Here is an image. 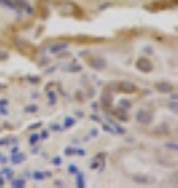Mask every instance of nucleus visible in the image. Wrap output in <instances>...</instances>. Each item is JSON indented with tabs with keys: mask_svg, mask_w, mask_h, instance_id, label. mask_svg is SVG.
Wrapping results in <instances>:
<instances>
[{
	"mask_svg": "<svg viewBox=\"0 0 178 188\" xmlns=\"http://www.w3.org/2000/svg\"><path fill=\"white\" fill-rule=\"evenodd\" d=\"M176 5V0H159V2L150 5V9H164V8H173Z\"/></svg>",
	"mask_w": 178,
	"mask_h": 188,
	"instance_id": "nucleus-1",
	"label": "nucleus"
},
{
	"mask_svg": "<svg viewBox=\"0 0 178 188\" xmlns=\"http://www.w3.org/2000/svg\"><path fill=\"white\" fill-rule=\"evenodd\" d=\"M136 66H138V69H141L142 72H150L153 69V64H152V61H150L148 58H139L138 63H136Z\"/></svg>",
	"mask_w": 178,
	"mask_h": 188,
	"instance_id": "nucleus-2",
	"label": "nucleus"
},
{
	"mask_svg": "<svg viewBox=\"0 0 178 188\" xmlns=\"http://www.w3.org/2000/svg\"><path fill=\"white\" fill-rule=\"evenodd\" d=\"M88 64L94 69H103L106 66V61L103 58H99V57H91V58H88Z\"/></svg>",
	"mask_w": 178,
	"mask_h": 188,
	"instance_id": "nucleus-3",
	"label": "nucleus"
},
{
	"mask_svg": "<svg viewBox=\"0 0 178 188\" xmlns=\"http://www.w3.org/2000/svg\"><path fill=\"white\" fill-rule=\"evenodd\" d=\"M136 119H138L139 122H142V124H148L150 121H152V115H150L147 110H139L138 115H136Z\"/></svg>",
	"mask_w": 178,
	"mask_h": 188,
	"instance_id": "nucleus-4",
	"label": "nucleus"
},
{
	"mask_svg": "<svg viewBox=\"0 0 178 188\" xmlns=\"http://www.w3.org/2000/svg\"><path fill=\"white\" fill-rule=\"evenodd\" d=\"M119 89L122 92H134L136 91V86L131 82H120L119 83Z\"/></svg>",
	"mask_w": 178,
	"mask_h": 188,
	"instance_id": "nucleus-5",
	"label": "nucleus"
},
{
	"mask_svg": "<svg viewBox=\"0 0 178 188\" xmlns=\"http://www.w3.org/2000/svg\"><path fill=\"white\" fill-rule=\"evenodd\" d=\"M156 88H158L161 92H170V91H172V85H170V83H164V82L156 83Z\"/></svg>",
	"mask_w": 178,
	"mask_h": 188,
	"instance_id": "nucleus-6",
	"label": "nucleus"
},
{
	"mask_svg": "<svg viewBox=\"0 0 178 188\" xmlns=\"http://www.w3.org/2000/svg\"><path fill=\"white\" fill-rule=\"evenodd\" d=\"M114 115H116V116H117V118L122 121V122H125V121H128V115H127L124 110H122V108L116 110V111H114Z\"/></svg>",
	"mask_w": 178,
	"mask_h": 188,
	"instance_id": "nucleus-7",
	"label": "nucleus"
},
{
	"mask_svg": "<svg viewBox=\"0 0 178 188\" xmlns=\"http://www.w3.org/2000/svg\"><path fill=\"white\" fill-rule=\"evenodd\" d=\"M66 47H67V44H66V43H58V44H55V46H52V47H50V50H52V52L55 53V52H60V50H64Z\"/></svg>",
	"mask_w": 178,
	"mask_h": 188,
	"instance_id": "nucleus-8",
	"label": "nucleus"
},
{
	"mask_svg": "<svg viewBox=\"0 0 178 188\" xmlns=\"http://www.w3.org/2000/svg\"><path fill=\"white\" fill-rule=\"evenodd\" d=\"M102 103H103V107H109V103H111V96L108 92H105L102 96Z\"/></svg>",
	"mask_w": 178,
	"mask_h": 188,
	"instance_id": "nucleus-9",
	"label": "nucleus"
},
{
	"mask_svg": "<svg viewBox=\"0 0 178 188\" xmlns=\"http://www.w3.org/2000/svg\"><path fill=\"white\" fill-rule=\"evenodd\" d=\"M134 180L139 182V183H148L150 182V179L145 177V176H134Z\"/></svg>",
	"mask_w": 178,
	"mask_h": 188,
	"instance_id": "nucleus-10",
	"label": "nucleus"
},
{
	"mask_svg": "<svg viewBox=\"0 0 178 188\" xmlns=\"http://www.w3.org/2000/svg\"><path fill=\"white\" fill-rule=\"evenodd\" d=\"M0 5H5V6H8V8H11V9L16 8V5L13 3L11 0H0Z\"/></svg>",
	"mask_w": 178,
	"mask_h": 188,
	"instance_id": "nucleus-11",
	"label": "nucleus"
},
{
	"mask_svg": "<svg viewBox=\"0 0 178 188\" xmlns=\"http://www.w3.org/2000/svg\"><path fill=\"white\" fill-rule=\"evenodd\" d=\"M75 124V119L74 118H66V122H64V127H71Z\"/></svg>",
	"mask_w": 178,
	"mask_h": 188,
	"instance_id": "nucleus-12",
	"label": "nucleus"
},
{
	"mask_svg": "<svg viewBox=\"0 0 178 188\" xmlns=\"http://www.w3.org/2000/svg\"><path fill=\"white\" fill-rule=\"evenodd\" d=\"M39 138H41V135H38V133H33V135L30 137V143H31V144H35Z\"/></svg>",
	"mask_w": 178,
	"mask_h": 188,
	"instance_id": "nucleus-13",
	"label": "nucleus"
},
{
	"mask_svg": "<svg viewBox=\"0 0 178 188\" xmlns=\"http://www.w3.org/2000/svg\"><path fill=\"white\" fill-rule=\"evenodd\" d=\"M13 186L22 188V186H25V182H24V180H14V182H13Z\"/></svg>",
	"mask_w": 178,
	"mask_h": 188,
	"instance_id": "nucleus-14",
	"label": "nucleus"
},
{
	"mask_svg": "<svg viewBox=\"0 0 178 188\" xmlns=\"http://www.w3.org/2000/svg\"><path fill=\"white\" fill-rule=\"evenodd\" d=\"M22 160H24V155H14V158H13V162H14V163H20L22 162Z\"/></svg>",
	"mask_w": 178,
	"mask_h": 188,
	"instance_id": "nucleus-15",
	"label": "nucleus"
},
{
	"mask_svg": "<svg viewBox=\"0 0 178 188\" xmlns=\"http://www.w3.org/2000/svg\"><path fill=\"white\" fill-rule=\"evenodd\" d=\"M38 110V107L36 105H30V107H27V111H30V113H35Z\"/></svg>",
	"mask_w": 178,
	"mask_h": 188,
	"instance_id": "nucleus-16",
	"label": "nucleus"
},
{
	"mask_svg": "<svg viewBox=\"0 0 178 188\" xmlns=\"http://www.w3.org/2000/svg\"><path fill=\"white\" fill-rule=\"evenodd\" d=\"M35 177H36V179H42L44 176H42V174H41V172H36V174H35Z\"/></svg>",
	"mask_w": 178,
	"mask_h": 188,
	"instance_id": "nucleus-17",
	"label": "nucleus"
},
{
	"mask_svg": "<svg viewBox=\"0 0 178 188\" xmlns=\"http://www.w3.org/2000/svg\"><path fill=\"white\" fill-rule=\"evenodd\" d=\"M120 103L125 105V107H130V102H128V100H120Z\"/></svg>",
	"mask_w": 178,
	"mask_h": 188,
	"instance_id": "nucleus-18",
	"label": "nucleus"
},
{
	"mask_svg": "<svg viewBox=\"0 0 178 188\" xmlns=\"http://www.w3.org/2000/svg\"><path fill=\"white\" fill-rule=\"evenodd\" d=\"M0 113H2V115H6L8 110H6V108H0Z\"/></svg>",
	"mask_w": 178,
	"mask_h": 188,
	"instance_id": "nucleus-19",
	"label": "nucleus"
},
{
	"mask_svg": "<svg viewBox=\"0 0 178 188\" xmlns=\"http://www.w3.org/2000/svg\"><path fill=\"white\" fill-rule=\"evenodd\" d=\"M167 146L170 147V149H176V144H172V143H170V144H167Z\"/></svg>",
	"mask_w": 178,
	"mask_h": 188,
	"instance_id": "nucleus-20",
	"label": "nucleus"
},
{
	"mask_svg": "<svg viewBox=\"0 0 178 188\" xmlns=\"http://www.w3.org/2000/svg\"><path fill=\"white\" fill-rule=\"evenodd\" d=\"M69 169H71V172H77V168H75V166H71Z\"/></svg>",
	"mask_w": 178,
	"mask_h": 188,
	"instance_id": "nucleus-21",
	"label": "nucleus"
},
{
	"mask_svg": "<svg viewBox=\"0 0 178 188\" xmlns=\"http://www.w3.org/2000/svg\"><path fill=\"white\" fill-rule=\"evenodd\" d=\"M0 144H8V140H0Z\"/></svg>",
	"mask_w": 178,
	"mask_h": 188,
	"instance_id": "nucleus-22",
	"label": "nucleus"
},
{
	"mask_svg": "<svg viewBox=\"0 0 178 188\" xmlns=\"http://www.w3.org/2000/svg\"><path fill=\"white\" fill-rule=\"evenodd\" d=\"M5 183V179H2V177H0V185H3Z\"/></svg>",
	"mask_w": 178,
	"mask_h": 188,
	"instance_id": "nucleus-23",
	"label": "nucleus"
}]
</instances>
